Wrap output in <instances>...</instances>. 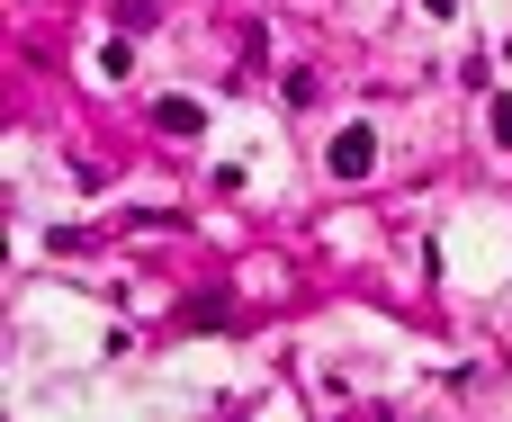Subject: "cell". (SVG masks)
Listing matches in <instances>:
<instances>
[{
	"label": "cell",
	"mask_w": 512,
	"mask_h": 422,
	"mask_svg": "<svg viewBox=\"0 0 512 422\" xmlns=\"http://www.w3.org/2000/svg\"><path fill=\"white\" fill-rule=\"evenodd\" d=\"M180 324H189V333H216V324H234V306H225L216 288H198V297H180Z\"/></svg>",
	"instance_id": "2"
},
{
	"label": "cell",
	"mask_w": 512,
	"mask_h": 422,
	"mask_svg": "<svg viewBox=\"0 0 512 422\" xmlns=\"http://www.w3.org/2000/svg\"><path fill=\"white\" fill-rule=\"evenodd\" d=\"M153 126H162V135H198L207 108H198V99H153Z\"/></svg>",
	"instance_id": "3"
},
{
	"label": "cell",
	"mask_w": 512,
	"mask_h": 422,
	"mask_svg": "<svg viewBox=\"0 0 512 422\" xmlns=\"http://www.w3.org/2000/svg\"><path fill=\"white\" fill-rule=\"evenodd\" d=\"M495 144H512V99H495Z\"/></svg>",
	"instance_id": "4"
},
{
	"label": "cell",
	"mask_w": 512,
	"mask_h": 422,
	"mask_svg": "<svg viewBox=\"0 0 512 422\" xmlns=\"http://www.w3.org/2000/svg\"><path fill=\"white\" fill-rule=\"evenodd\" d=\"M369 171H378V135L369 126H342L333 135V180H369Z\"/></svg>",
	"instance_id": "1"
}]
</instances>
